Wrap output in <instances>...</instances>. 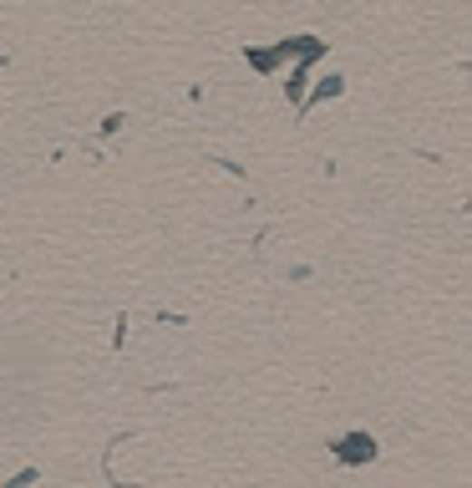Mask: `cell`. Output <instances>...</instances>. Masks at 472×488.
<instances>
[{
	"label": "cell",
	"instance_id": "6da1fadb",
	"mask_svg": "<svg viewBox=\"0 0 472 488\" xmlns=\"http://www.w3.org/2000/svg\"><path fill=\"white\" fill-rule=\"evenodd\" d=\"M335 458L341 463H371L376 458V437L371 433H345L341 443H335Z\"/></svg>",
	"mask_w": 472,
	"mask_h": 488
},
{
	"label": "cell",
	"instance_id": "7a4b0ae2",
	"mask_svg": "<svg viewBox=\"0 0 472 488\" xmlns=\"http://www.w3.org/2000/svg\"><path fill=\"white\" fill-rule=\"evenodd\" d=\"M325 97H341V77H325V87L310 92V102H325Z\"/></svg>",
	"mask_w": 472,
	"mask_h": 488
}]
</instances>
